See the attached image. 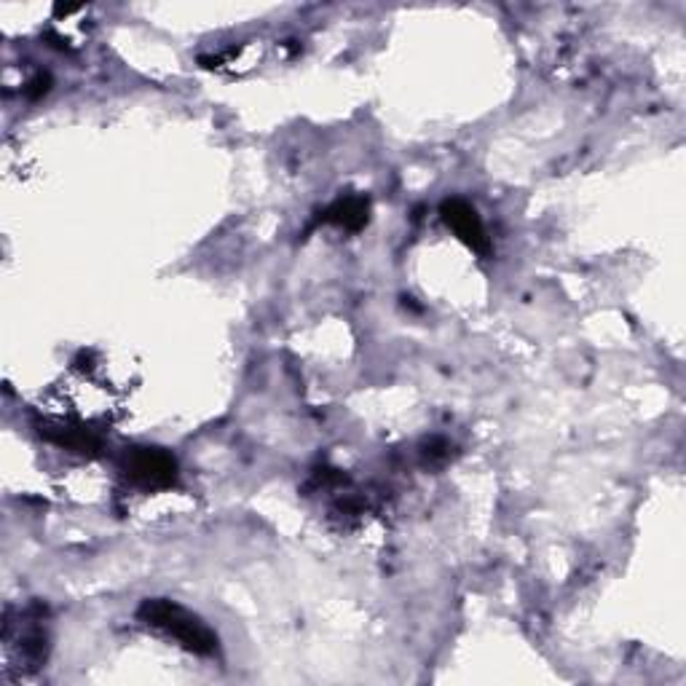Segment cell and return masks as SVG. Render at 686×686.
<instances>
[{"label":"cell","instance_id":"1","mask_svg":"<svg viewBox=\"0 0 686 686\" xmlns=\"http://www.w3.org/2000/svg\"><path fill=\"white\" fill-rule=\"evenodd\" d=\"M137 617L145 622L153 631L164 633L167 638H175L182 649L193 651V655L209 657L217 651V636L199 620L196 614H191L182 606L172 604L164 598H148L142 600V606L137 609Z\"/></svg>","mask_w":686,"mask_h":686},{"label":"cell","instance_id":"2","mask_svg":"<svg viewBox=\"0 0 686 686\" xmlns=\"http://www.w3.org/2000/svg\"><path fill=\"white\" fill-rule=\"evenodd\" d=\"M124 478L142 491H164L177 483L175 456L162 448H131L124 456Z\"/></svg>","mask_w":686,"mask_h":686},{"label":"cell","instance_id":"3","mask_svg":"<svg viewBox=\"0 0 686 686\" xmlns=\"http://www.w3.org/2000/svg\"><path fill=\"white\" fill-rule=\"evenodd\" d=\"M440 215H443V223L478 255H488L491 253V239L488 231H485L483 220H480L478 209L472 207L465 199H445L440 204Z\"/></svg>","mask_w":686,"mask_h":686},{"label":"cell","instance_id":"4","mask_svg":"<svg viewBox=\"0 0 686 686\" xmlns=\"http://www.w3.org/2000/svg\"><path fill=\"white\" fill-rule=\"evenodd\" d=\"M370 202L365 196H341L330 209H325L322 220L333 223L343 231H359L368 226Z\"/></svg>","mask_w":686,"mask_h":686},{"label":"cell","instance_id":"5","mask_svg":"<svg viewBox=\"0 0 686 686\" xmlns=\"http://www.w3.org/2000/svg\"><path fill=\"white\" fill-rule=\"evenodd\" d=\"M41 434L56 443L60 448L73 450V454H97L100 450V440L94 437L91 432L86 429H76V427H46L41 429Z\"/></svg>","mask_w":686,"mask_h":686},{"label":"cell","instance_id":"6","mask_svg":"<svg viewBox=\"0 0 686 686\" xmlns=\"http://www.w3.org/2000/svg\"><path fill=\"white\" fill-rule=\"evenodd\" d=\"M49 86H51V76H49V73H38V76L33 78L30 84H27L25 91H27V97H30V100H38V97L49 91Z\"/></svg>","mask_w":686,"mask_h":686}]
</instances>
